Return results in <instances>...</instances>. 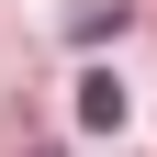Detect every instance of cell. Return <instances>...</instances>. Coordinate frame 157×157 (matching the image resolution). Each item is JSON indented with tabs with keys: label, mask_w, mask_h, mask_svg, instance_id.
I'll return each mask as SVG.
<instances>
[{
	"label": "cell",
	"mask_w": 157,
	"mask_h": 157,
	"mask_svg": "<svg viewBox=\"0 0 157 157\" xmlns=\"http://www.w3.org/2000/svg\"><path fill=\"white\" fill-rule=\"evenodd\" d=\"M78 124H90V135H112V124H124V78H112V67H90V78H78Z\"/></svg>",
	"instance_id": "1"
},
{
	"label": "cell",
	"mask_w": 157,
	"mask_h": 157,
	"mask_svg": "<svg viewBox=\"0 0 157 157\" xmlns=\"http://www.w3.org/2000/svg\"><path fill=\"white\" fill-rule=\"evenodd\" d=\"M34 157H56V146H34Z\"/></svg>",
	"instance_id": "2"
}]
</instances>
